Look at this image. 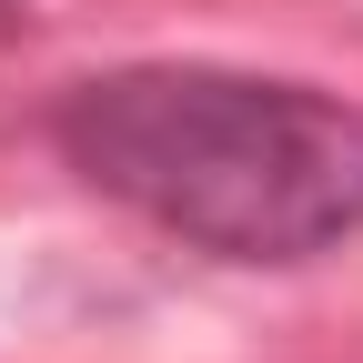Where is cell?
<instances>
[{"instance_id": "cell-2", "label": "cell", "mask_w": 363, "mask_h": 363, "mask_svg": "<svg viewBox=\"0 0 363 363\" xmlns=\"http://www.w3.org/2000/svg\"><path fill=\"white\" fill-rule=\"evenodd\" d=\"M11 40H21V0H0V51H11Z\"/></svg>"}, {"instance_id": "cell-1", "label": "cell", "mask_w": 363, "mask_h": 363, "mask_svg": "<svg viewBox=\"0 0 363 363\" xmlns=\"http://www.w3.org/2000/svg\"><path fill=\"white\" fill-rule=\"evenodd\" d=\"M101 202L222 262H313L363 233V101L222 61L91 71L51 111Z\"/></svg>"}]
</instances>
